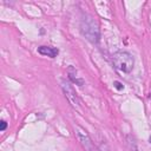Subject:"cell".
Masks as SVG:
<instances>
[{"label":"cell","instance_id":"obj_6","mask_svg":"<svg viewBox=\"0 0 151 151\" xmlns=\"http://www.w3.org/2000/svg\"><path fill=\"white\" fill-rule=\"evenodd\" d=\"M67 74H68L70 80H71L72 83H74L76 85H79V86H83V85H84V80L77 77V71H76V68H73L72 66H70V67L67 68Z\"/></svg>","mask_w":151,"mask_h":151},{"label":"cell","instance_id":"obj_7","mask_svg":"<svg viewBox=\"0 0 151 151\" xmlns=\"http://www.w3.org/2000/svg\"><path fill=\"white\" fill-rule=\"evenodd\" d=\"M113 85H114V87H116L117 90H123V88H124V86H123L119 81H114V83H113Z\"/></svg>","mask_w":151,"mask_h":151},{"label":"cell","instance_id":"obj_8","mask_svg":"<svg viewBox=\"0 0 151 151\" xmlns=\"http://www.w3.org/2000/svg\"><path fill=\"white\" fill-rule=\"evenodd\" d=\"M7 127V123L5 120H1V126H0V131H5V129Z\"/></svg>","mask_w":151,"mask_h":151},{"label":"cell","instance_id":"obj_9","mask_svg":"<svg viewBox=\"0 0 151 151\" xmlns=\"http://www.w3.org/2000/svg\"><path fill=\"white\" fill-rule=\"evenodd\" d=\"M149 142H150V144H151V136H150V138H149Z\"/></svg>","mask_w":151,"mask_h":151},{"label":"cell","instance_id":"obj_5","mask_svg":"<svg viewBox=\"0 0 151 151\" xmlns=\"http://www.w3.org/2000/svg\"><path fill=\"white\" fill-rule=\"evenodd\" d=\"M38 52L41 55H46V57H50V58H55L59 53L58 48H54V47H51V46H40V47H38Z\"/></svg>","mask_w":151,"mask_h":151},{"label":"cell","instance_id":"obj_4","mask_svg":"<svg viewBox=\"0 0 151 151\" xmlns=\"http://www.w3.org/2000/svg\"><path fill=\"white\" fill-rule=\"evenodd\" d=\"M60 84H61L63 92H64V94L66 96V98H67V100L70 101V104H71L73 107H77V109H78L80 100H79V97H78L76 90H74L73 86L71 85V83H70V81H66V80H61Z\"/></svg>","mask_w":151,"mask_h":151},{"label":"cell","instance_id":"obj_2","mask_svg":"<svg viewBox=\"0 0 151 151\" xmlns=\"http://www.w3.org/2000/svg\"><path fill=\"white\" fill-rule=\"evenodd\" d=\"M112 63H113V66L118 71L124 72V73H130L134 66V59L132 54L126 51L116 52L112 57Z\"/></svg>","mask_w":151,"mask_h":151},{"label":"cell","instance_id":"obj_3","mask_svg":"<svg viewBox=\"0 0 151 151\" xmlns=\"http://www.w3.org/2000/svg\"><path fill=\"white\" fill-rule=\"evenodd\" d=\"M74 133H76L80 145L83 146V149L85 151H99L97 149V146L94 145V143L92 142V139L88 136V133L84 129H81L80 126H76L74 127Z\"/></svg>","mask_w":151,"mask_h":151},{"label":"cell","instance_id":"obj_1","mask_svg":"<svg viewBox=\"0 0 151 151\" xmlns=\"http://www.w3.org/2000/svg\"><path fill=\"white\" fill-rule=\"evenodd\" d=\"M80 31L83 33V35L91 42H98L100 39V31H99V26L98 22L94 20V18L92 15H85L81 19L80 22Z\"/></svg>","mask_w":151,"mask_h":151},{"label":"cell","instance_id":"obj_10","mask_svg":"<svg viewBox=\"0 0 151 151\" xmlns=\"http://www.w3.org/2000/svg\"><path fill=\"white\" fill-rule=\"evenodd\" d=\"M150 97H151V93H150Z\"/></svg>","mask_w":151,"mask_h":151}]
</instances>
